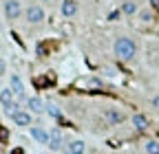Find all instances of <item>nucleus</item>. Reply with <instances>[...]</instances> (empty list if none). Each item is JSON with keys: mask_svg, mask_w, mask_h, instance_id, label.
Returning a JSON list of instances; mask_svg holds the SVG:
<instances>
[{"mask_svg": "<svg viewBox=\"0 0 159 154\" xmlns=\"http://www.w3.org/2000/svg\"><path fill=\"white\" fill-rule=\"evenodd\" d=\"M113 51H115V55H117V60H122V62H130V60H135V55H137L135 42L130 40V37H124V35L115 40Z\"/></svg>", "mask_w": 159, "mask_h": 154, "instance_id": "nucleus-1", "label": "nucleus"}, {"mask_svg": "<svg viewBox=\"0 0 159 154\" xmlns=\"http://www.w3.org/2000/svg\"><path fill=\"white\" fill-rule=\"evenodd\" d=\"M25 18H27L29 24H42L44 22V9L38 7V5H31V7H27Z\"/></svg>", "mask_w": 159, "mask_h": 154, "instance_id": "nucleus-2", "label": "nucleus"}, {"mask_svg": "<svg viewBox=\"0 0 159 154\" xmlns=\"http://www.w3.org/2000/svg\"><path fill=\"white\" fill-rule=\"evenodd\" d=\"M2 11H5V18H7V20H18L20 13H22L18 0H5V2H2Z\"/></svg>", "mask_w": 159, "mask_h": 154, "instance_id": "nucleus-3", "label": "nucleus"}, {"mask_svg": "<svg viewBox=\"0 0 159 154\" xmlns=\"http://www.w3.org/2000/svg\"><path fill=\"white\" fill-rule=\"evenodd\" d=\"M29 134H31L38 143H42V145H49V141H51V132H47L44 128H40V126H31L29 128Z\"/></svg>", "mask_w": 159, "mask_h": 154, "instance_id": "nucleus-4", "label": "nucleus"}, {"mask_svg": "<svg viewBox=\"0 0 159 154\" xmlns=\"http://www.w3.org/2000/svg\"><path fill=\"white\" fill-rule=\"evenodd\" d=\"M31 114H33V112H29V110H20V112H16L13 117H11V121H13L18 128H29L31 121H33Z\"/></svg>", "mask_w": 159, "mask_h": 154, "instance_id": "nucleus-5", "label": "nucleus"}, {"mask_svg": "<svg viewBox=\"0 0 159 154\" xmlns=\"http://www.w3.org/2000/svg\"><path fill=\"white\" fill-rule=\"evenodd\" d=\"M77 9H80L77 0H62V5H60V13L64 18H73L77 13Z\"/></svg>", "mask_w": 159, "mask_h": 154, "instance_id": "nucleus-6", "label": "nucleus"}, {"mask_svg": "<svg viewBox=\"0 0 159 154\" xmlns=\"http://www.w3.org/2000/svg\"><path fill=\"white\" fill-rule=\"evenodd\" d=\"M9 86H11V90L16 92V97H20V99L25 97V82L20 79V75H11V77H9Z\"/></svg>", "mask_w": 159, "mask_h": 154, "instance_id": "nucleus-7", "label": "nucleus"}, {"mask_svg": "<svg viewBox=\"0 0 159 154\" xmlns=\"http://www.w3.org/2000/svg\"><path fill=\"white\" fill-rule=\"evenodd\" d=\"M106 119L111 126H119L124 119H126V114L122 110H117V108H106Z\"/></svg>", "mask_w": 159, "mask_h": 154, "instance_id": "nucleus-8", "label": "nucleus"}, {"mask_svg": "<svg viewBox=\"0 0 159 154\" xmlns=\"http://www.w3.org/2000/svg\"><path fill=\"white\" fill-rule=\"evenodd\" d=\"M27 108L29 112H44L47 104L42 101V97H27Z\"/></svg>", "mask_w": 159, "mask_h": 154, "instance_id": "nucleus-9", "label": "nucleus"}, {"mask_svg": "<svg viewBox=\"0 0 159 154\" xmlns=\"http://www.w3.org/2000/svg\"><path fill=\"white\" fill-rule=\"evenodd\" d=\"M49 148H51V150H64V139H62V134H60L57 130H53V132H51Z\"/></svg>", "mask_w": 159, "mask_h": 154, "instance_id": "nucleus-10", "label": "nucleus"}, {"mask_svg": "<svg viewBox=\"0 0 159 154\" xmlns=\"http://www.w3.org/2000/svg\"><path fill=\"white\" fill-rule=\"evenodd\" d=\"M71 154H84L86 152V145H84V141L82 139H73L71 143H69V148H66Z\"/></svg>", "mask_w": 159, "mask_h": 154, "instance_id": "nucleus-11", "label": "nucleus"}, {"mask_svg": "<svg viewBox=\"0 0 159 154\" xmlns=\"http://www.w3.org/2000/svg\"><path fill=\"white\" fill-rule=\"evenodd\" d=\"M16 112H20L18 101H2V114H7V117H13Z\"/></svg>", "mask_w": 159, "mask_h": 154, "instance_id": "nucleus-12", "label": "nucleus"}, {"mask_svg": "<svg viewBox=\"0 0 159 154\" xmlns=\"http://www.w3.org/2000/svg\"><path fill=\"white\" fill-rule=\"evenodd\" d=\"M133 126H135V130H146L148 128V119L144 117V114H133Z\"/></svg>", "mask_w": 159, "mask_h": 154, "instance_id": "nucleus-13", "label": "nucleus"}, {"mask_svg": "<svg viewBox=\"0 0 159 154\" xmlns=\"http://www.w3.org/2000/svg\"><path fill=\"white\" fill-rule=\"evenodd\" d=\"M122 13H126V15H135V13H137V5L133 2V0H126V2L122 5Z\"/></svg>", "mask_w": 159, "mask_h": 154, "instance_id": "nucleus-14", "label": "nucleus"}, {"mask_svg": "<svg viewBox=\"0 0 159 154\" xmlns=\"http://www.w3.org/2000/svg\"><path fill=\"white\" fill-rule=\"evenodd\" d=\"M146 154H159V141H155V139H150V141H146Z\"/></svg>", "mask_w": 159, "mask_h": 154, "instance_id": "nucleus-15", "label": "nucleus"}, {"mask_svg": "<svg viewBox=\"0 0 159 154\" xmlns=\"http://www.w3.org/2000/svg\"><path fill=\"white\" fill-rule=\"evenodd\" d=\"M13 90H11V86H2V90H0V97H2V101H13Z\"/></svg>", "mask_w": 159, "mask_h": 154, "instance_id": "nucleus-16", "label": "nucleus"}, {"mask_svg": "<svg viewBox=\"0 0 159 154\" xmlns=\"http://www.w3.org/2000/svg\"><path fill=\"white\" fill-rule=\"evenodd\" d=\"M139 18H142V22H150L152 20V13L148 9H144V11H139Z\"/></svg>", "mask_w": 159, "mask_h": 154, "instance_id": "nucleus-17", "label": "nucleus"}, {"mask_svg": "<svg viewBox=\"0 0 159 154\" xmlns=\"http://www.w3.org/2000/svg\"><path fill=\"white\" fill-rule=\"evenodd\" d=\"M47 112L51 114V117H60V110H57V106H47Z\"/></svg>", "mask_w": 159, "mask_h": 154, "instance_id": "nucleus-18", "label": "nucleus"}, {"mask_svg": "<svg viewBox=\"0 0 159 154\" xmlns=\"http://www.w3.org/2000/svg\"><path fill=\"white\" fill-rule=\"evenodd\" d=\"M150 104H152V108H159V95H155V97H152V101H150Z\"/></svg>", "mask_w": 159, "mask_h": 154, "instance_id": "nucleus-19", "label": "nucleus"}, {"mask_svg": "<svg viewBox=\"0 0 159 154\" xmlns=\"http://www.w3.org/2000/svg\"><path fill=\"white\" fill-rule=\"evenodd\" d=\"M150 2H152V7H159V0H150Z\"/></svg>", "mask_w": 159, "mask_h": 154, "instance_id": "nucleus-20", "label": "nucleus"}, {"mask_svg": "<svg viewBox=\"0 0 159 154\" xmlns=\"http://www.w3.org/2000/svg\"><path fill=\"white\" fill-rule=\"evenodd\" d=\"M62 154H71V152H69V150H66V152H64V150H62Z\"/></svg>", "mask_w": 159, "mask_h": 154, "instance_id": "nucleus-21", "label": "nucleus"}, {"mask_svg": "<svg viewBox=\"0 0 159 154\" xmlns=\"http://www.w3.org/2000/svg\"><path fill=\"white\" fill-rule=\"evenodd\" d=\"M40 2H49V0H40Z\"/></svg>", "mask_w": 159, "mask_h": 154, "instance_id": "nucleus-22", "label": "nucleus"}]
</instances>
